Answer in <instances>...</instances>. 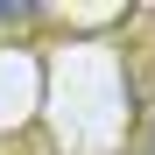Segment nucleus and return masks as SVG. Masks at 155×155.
I'll use <instances>...</instances> for the list:
<instances>
[{"label": "nucleus", "mask_w": 155, "mask_h": 155, "mask_svg": "<svg viewBox=\"0 0 155 155\" xmlns=\"http://www.w3.org/2000/svg\"><path fill=\"white\" fill-rule=\"evenodd\" d=\"M148 155H155V134H148Z\"/></svg>", "instance_id": "obj_1"}]
</instances>
